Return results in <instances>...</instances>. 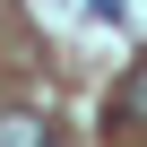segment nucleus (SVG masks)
Here are the masks:
<instances>
[{"instance_id":"1","label":"nucleus","mask_w":147,"mask_h":147,"mask_svg":"<svg viewBox=\"0 0 147 147\" xmlns=\"http://www.w3.org/2000/svg\"><path fill=\"white\" fill-rule=\"evenodd\" d=\"M104 113H113V130H147V61H130V69H121V87H113V104H104Z\"/></svg>"},{"instance_id":"2","label":"nucleus","mask_w":147,"mask_h":147,"mask_svg":"<svg viewBox=\"0 0 147 147\" xmlns=\"http://www.w3.org/2000/svg\"><path fill=\"white\" fill-rule=\"evenodd\" d=\"M0 147H52V121H43V113H18V104H0Z\"/></svg>"},{"instance_id":"3","label":"nucleus","mask_w":147,"mask_h":147,"mask_svg":"<svg viewBox=\"0 0 147 147\" xmlns=\"http://www.w3.org/2000/svg\"><path fill=\"white\" fill-rule=\"evenodd\" d=\"M95 18H104V26H121V18H130V0H95Z\"/></svg>"}]
</instances>
